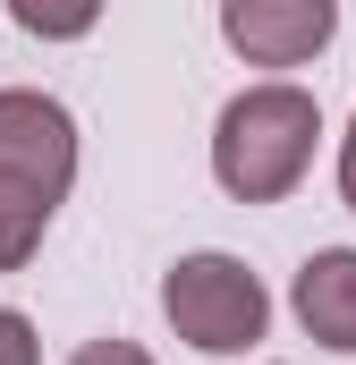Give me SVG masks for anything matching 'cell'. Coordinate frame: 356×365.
<instances>
[{
	"instance_id": "obj_1",
	"label": "cell",
	"mask_w": 356,
	"mask_h": 365,
	"mask_svg": "<svg viewBox=\"0 0 356 365\" xmlns=\"http://www.w3.org/2000/svg\"><path fill=\"white\" fill-rule=\"evenodd\" d=\"M314 136H323V110H314L305 86H246L238 102H221L212 179L229 187L238 204H280L288 187L314 170Z\"/></svg>"
},
{
	"instance_id": "obj_2",
	"label": "cell",
	"mask_w": 356,
	"mask_h": 365,
	"mask_svg": "<svg viewBox=\"0 0 356 365\" xmlns=\"http://www.w3.org/2000/svg\"><path fill=\"white\" fill-rule=\"evenodd\" d=\"M162 314H170V331L187 349L238 357V349L263 340L271 297H263V280L246 272L238 255H178L170 272H162Z\"/></svg>"
},
{
	"instance_id": "obj_3",
	"label": "cell",
	"mask_w": 356,
	"mask_h": 365,
	"mask_svg": "<svg viewBox=\"0 0 356 365\" xmlns=\"http://www.w3.org/2000/svg\"><path fill=\"white\" fill-rule=\"evenodd\" d=\"M77 187V119L34 86L0 93V195L26 204V212H60Z\"/></svg>"
},
{
	"instance_id": "obj_4",
	"label": "cell",
	"mask_w": 356,
	"mask_h": 365,
	"mask_svg": "<svg viewBox=\"0 0 356 365\" xmlns=\"http://www.w3.org/2000/svg\"><path fill=\"white\" fill-rule=\"evenodd\" d=\"M340 34V0H221V43L246 68H305Z\"/></svg>"
},
{
	"instance_id": "obj_5",
	"label": "cell",
	"mask_w": 356,
	"mask_h": 365,
	"mask_svg": "<svg viewBox=\"0 0 356 365\" xmlns=\"http://www.w3.org/2000/svg\"><path fill=\"white\" fill-rule=\"evenodd\" d=\"M288 306H297L305 340H323L331 357H356V247H323V255H305Z\"/></svg>"
},
{
	"instance_id": "obj_6",
	"label": "cell",
	"mask_w": 356,
	"mask_h": 365,
	"mask_svg": "<svg viewBox=\"0 0 356 365\" xmlns=\"http://www.w3.org/2000/svg\"><path fill=\"white\" fill-rule=\"evenodd\" d=\"M9 17H17L34 43H77V34H93L102 0H9Z\"/></svg>"
},
{
	"instance_id": "obj_7",
	"label": "cell",
	"mask_w": 356,
	"mask_h": 365,
	"mask_svg": "<svg viewBox=\"0 0 356 365\" xmlns=\"http://www.w3.org/2000/svg\"><path fill=\"white\" fill-rule=\"evenodd\" d=\"M43 230H51L43 212H26V204H9V195H0V272H26V264H34V247H43Z\"/></svg>"
},
{
	"instance_id": "obj_8",
	"label": "cell",
	"mask_w": 356,
	"mask_h": 365,
	"mask_svg": "<svg viewBox=\"0 0 356 365\" xmlns=\"http://www.w3.org/2000/svg\"><path fill=\"white\" fill-rule=\"evenodd\" d=\"M43 349H34V323L17 314V306H0V365H34Z\"/></svg>"
},
{
	"instance_id": "obj_9",
	"label": "cell",
	"mask_w": 356,
	"mask_h": 365,
	"mask_svg": "<svg viewBox=\"0 0 356 365\" xmlns=\"http://www.w3.org/2000/svg\"><path fill=\"white\" fill-rule=\"evenodd\" d=\"M68 365H153V357H145L136 340H85V349H77Z\"/></svg>"
},
{
	"instance_id": "obj_10",
	"label": "cell",
	"mask_w": 356,
	"mask_h": 365,
	"mask_svg": "<svg viewBox=\"0 0 356 365\" xmlns=\"http://www.w3.org/2000/svg\"><path fill=\"white\" fill-rule=\"evenodd\" d=\"M340 195H348V212H356V119H348V136H340Z\"/></svg>"
}]
</instances>
